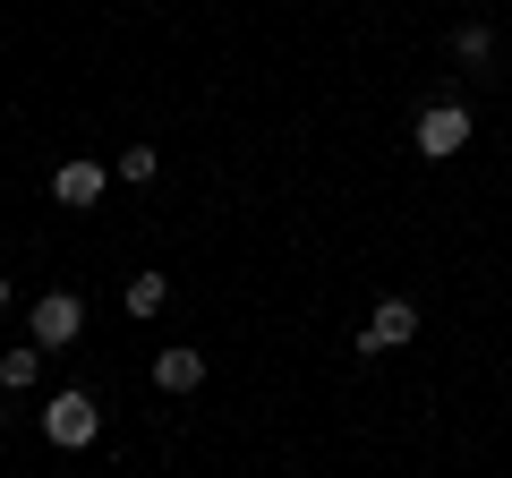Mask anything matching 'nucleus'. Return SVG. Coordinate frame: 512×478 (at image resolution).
<instances>
[{"label": "nucleus", "mask_w": 512, "mask_h": 478, "mask_svg": "<svg viewBox=\"0 0 512 478\" xmlns=\"http://www.w3.org/2000/svg\"><path fill=\"white\" fill-rule=\"evenodd\" d=\"M410 333H419V308H410V299H384V308L359 325V350H402Z\"/></svg>", "instance_id": "obj_4"}, {"label": "nucleus", "mask_w": 512, "mask_h": 478, "mask_svg": "<svg viewBox=\"0 0 512 478\" xmlns=\"http://www.w3.org/2000/svg\"><path fill=\"white\" fill-rule=\"evenodd\" d=\"M43 376V350H0V393H26Z\"/></svg>", "instance_id": "obj_7"}, {"label": "nucleus", "mask_w": 512, "mask_h": 478, "mask_svg": "<svg viewBox=\"0 0 512 478\" xmlns=\"http://www.w3.org/2000/svg\"><path fill=\"white\" fill-rule=\"evenodd\" d=\"M52 197L60 205H94V197H103V163H60L52 171Z\"/></svg>", "instance_id": "obj_6"}, {"label": "nucleus", "mask_w": 512, "mask_h": 478, "mask_svg": "<svg viewBox=\"0 0 512 478\" xmlns=\"http://www.w3.org/2000/svg\"><path fill=\"white\" fill-rule=\"evenodd\" d=\"M410 137H419V154H427V163H444V154H461V146H470V111H461V103H427Z\"/></svg>", "instance_id": "obj_1"}, {"label": "nucleus", "mask_w": 512, "mask_h": 478, "mask_svg": "<svg viewBox=\"0 0 512 478\" xmlns=\"http://www.w3.org/2000/svg\"><path fill=\"white\" fill-rule=\"evenodd\" d=\"M163 299H171V282H163V274H137V282H128V316H154Z\"/></svg>", "instance_id": "obj_8"}, {"label": "nucleus", "mask_w": 512, "mask_h": 478, "mask_svg": "<svg viewBox=\"0 0 512 478\" xmlns=\"http://www.w3.org/2000/svg\"><path fill=\"white\" fill-rule=\"evenodd\" d=\"M120 180H154V146H128L120 154Z\"/></svg>", "instance_id": "obj_10"}, {"label": "nucleus", "mask_w": 512, "mask_h": 478, "mask_svg": "<svg viewBox=\"0 0 512 478\" xmlns=\"http://www.w3.org/2000/svg\"><path fill=\"white\" fill-rule=\"evenodd\" d=\"M77 333H86V299L43 291V299H35V350H69Z\"/></svg>", "instance_id": "obj_2"}, {"label": "nucleus", "mask_w": 512, "mask_h": 478, "mask_svg": "<svg viewBox=\"0 0 512 478\" xmlns=\"http://www.w3.org/2000/svg\"><path fill=\"white\" fill-rule=\"evenodd\" d=\"M453 52H461V60H487V52H495V35H487V26H461Z\"/></svg>", "instance_id": "obj_9"}, {"label": "nucleus", "mask_w": 512, "mask_h": 478, "mask_svg": "<svg viewBox=\"0 0 512 478\" xmlns=\"http://www.w3.org/2000/svg\"><path fill=\"white\" fill-rule=\"evenodd\" d=\"M154 385H163V393H197L205 385V359H197V350H163V359H154Z\"/></svg>", "instance_id": "obj_5"}, {"label": "nucleus", "mask_w": 512, "mask_h": 478, "mask_svg": "<svg viewBox=\"0 0 512 478\" xmlns=\"http://www.w3.org/2000/svg\"><path fill=\"white\" fill-rule=\"evenodd\" d=\"M0 308H9V274H0Z\"/></svg>", "instance_id": "obj_11"}, {"label": "nucleus", "mask_w": 512, "mask_h": 478, "mask_svg": "<svg viewBox=\"0 0 512 478\" xmlns=\"http://www.w3.org/2000/svg\"><path fill=\"white\" fill-rule=\"evenodd\" d=\"M43 436H52V444H69V453H77V444H94V436H103V410H94L86 393H60V402L43 410Z\"/></svg>", "instance_id": "obj_3"}]
</instances>
